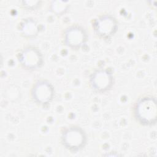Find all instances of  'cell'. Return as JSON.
Returning <instances> with one entry per match:
<instances>
[{
    "label": "cell",
    "mask_w": 157,
    "mask_h": 157,
    "mask_svg": "<svg viewBox=\"0 0 157 157\" xmlns=\"http://www.w3.org/2000/svg\"><path fill=\"white\" fill-rule=\"evenodd\" d=\"M134 115L143 125L155 124L157 116L156 99L153 96H145L140 99L135 105Z\"/></svg>",
    "instance_id": "6da1fadb"
},
{
    "label": "cell",
    "mask_w": 157,
    "mask_h": 157,
    "mask_svg": "<svg viewBox=\"0 0 157 157\" xmlns=\"http://www.w3.org/2000/svg\"><path fill=\"white\" fill-rule=\"evenodd\" d=\"M61 139L63 145L72 151L81 150L86 142L85 131L78 126H72L66 129L62 133Z\"/></svg>",
    "instance_id": "7a4b0ae2"
},
{
    "label": "cell",
    "mask_w": 157,
    "mask_h": 157,
    "mask_svg": "<svg viewBox=\"0 0 157 157\" xmlns=\"http://www.w3.org/2000/svg\"><path fill=\"white\" fill-rule=\"evenodd\" d=\"M31 95L36 102L42 105L47 104L53 98L54 88L48 81L40 80L34 84L31 90Z\"/></svg>",
    "instance_id": "3957f363"
},
{
    "label": "cell",
    "mask_w": 157,
    "mask_h": 157,
    "mask_svg": "<svg viewBox=\"0 0 157 157\" xmlns=\"http://www.w3.org/2000/svg\"><path fill=\"white\" fill-rule=\"evenodd\" d=\"M18 61L21 65L27 69H36L43 63V57L40 52L36 47H27L18 54Z\"/></svg>",
    "instance_id": "277c9868"
},
{
    "label": "cell",
    "mask_w": 157,
    "mask_h": 157,
    "mask_svg": "<svg viewBox=\"0 0 157 157\" xmlns=\"http://www.w3.org/2000/svg\"><path fill=\"white\" fill-rule=\"evenodd\" d=\"M90 81L94 90L102 93L110 89L113 83V77L111 72L107 70L100 69L91 74Z\"/></svg>",
    "instance_id": "5b68a950"
},
{
    "label": "cell",
    "mask_w": 157,
    "mask_h": 157,
    "mask_svg": "<svg viewBox=\"0 0 157 157\" xmlns=\"http://www.w3.org/2000/svg\"><path fill=\"white\" fill-rule=\"evenodd\" d=\"M93 28L98 36L106 38L116 33L118 24L116 19L112 15H104L95 20Z\"/></svg>",
    "instance_id": "8992f818"
},
{
    "label": "cell",
    "mask_w": 157,
    "mask_h": 157,
    "mask_svg": "<svg viewBox=\"0 0 157 157\" xmlns=\"http://www.w3.org/2000/svg\"><path fill=\"white\" fill-rule=\"evenodd\" d=\"M87 35L85 29L77 25L71 26L64 33L65 43L71 48H78L86 41Z\"/></svg>",
    "instance_id": "52a82bcc"
},
{
    "label": "cell",
    "mask_w": 157,
    "mask_h": 157,
    "mask_svg": "<svg viewBox=\"0 0 157 157\" xmlns=\"http://www.w3.org/2000/svg\"><path fill=\"white\" fill-rule=\"evenodd\" d=\"M20 31L25 37L32 38L35 37L39 32L38 25L33 19L26 18L20 23Z\"/></svg>",
    "instance_id": "ba28073f"
},
{
    "label": "cell",
    "mask_w": 157,
    "mask_h": 157,
    "mask_svg": "<svg viewBox=\"0 0 157 157\" xmlns=\"http://www.w3.org/2000/svg\"><path fill=\"white\" fill-rule=\"evenodd\" d=\"M69 7V2L64 1H55L51 4V9L55 13L60 15L64 13Z\"/></svg>",
    "instance_id": "9c48e42d"
},
{
    "label": "cell",
    "mask_w": 157,
    "mask_h": 157,
    "mask_svg": "<svg viewBox=\"0 0 157 157\" xmlns=\"http://www.w3.org/2000/svg\"><path fill=\"white\" fill-rule=\"evenodd\" d=\"M23 6L29 9H35L39 6L40 1H22Z\"/></svg>",
    "instance_id": "30bf717a"
}]
</instances>
